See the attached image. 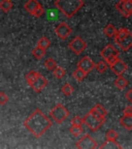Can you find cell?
Listing matches in <instances>:
<instances>
[{
	"mask_svg": "<svg viewBox=\"0 0 132 149\" xmlns=\"http://www.w3.org/2000/svg\"><path fill=\"white\" fill-rule=\"evenodd\" d=\"M75 147L79 149H95L98 148V144L89 134H85L75 143Z\"/></svg>",
	"mask_w": 132,
	"mask_h": 149,
	"instance_id": "52a82bcc",
	"label": "cell"
},
{
	"mask_svg": "<svg viewBox=\"0 0 132 149\" xmlns=\"http://www.w3.org/2000/svg\"><path fill=\"white\" fill-rule=\"evenodd\" d=\"M98 147H99L100 149H122V146L117 142V140L116 141L106 140L105 142H103V144H101Z\"/></svg>",
	"mask_w": 132,
	"mask_h": 149,
	"instance_id": "9a60e30c",
	"label": "cell"
},
{
	"mask_svg": "<svg viewBox=\"0 0 132 149\" xmlns=\"http://www.w3.org/2000/svg\"><path fill=\"white\" fill-rule=\"evenodd\" d=\"M54 5L66 18L71 19L84 6V1L83 0H56Z\"/></svg>",
	"mask_w": 132,
	"mask_h": 149,
	"instance_id": "7a4b0ae2",
	"label": "cell"
},
{
	"mask_svg": "<svg viewBox=\"0 0 132 149\" xmlns=\"http://www.w3.org/2000/svg\"><path fill=\"white\" fill-rule=\"evenodd\" d=\"M8 102V96L5 92H0V106L5 105Z\"/></svg>",
	"mask_w": 132,
	"mask_h": 149,
	"instance_id": "1f68e13d",
	"label": "cell"
},
{
	"mask_svg": "<svg viewBox=\"0 0 132 149\" xmlns=\"http://www.w3.org/2000/svg\"><path fill=\"white\" fill-rule=\"evenodd\" d=\"M94 111L97 113V114H99L100 116H102V117H105L106 118V116H107V111L105 110V108L103 107L102 105H100V104H96L94 107L92 108Z\"/></svg>",
	"mask_w": 132,
	"mask_h": 149,
	"instance_id": "83f0119b",
	"label": "cell"
},
{
	"mask_svg": "<svg viewBox=\"0 0 132 149\" xmlns=\"http://www.w3.org/2000/svg\"><path fill=\"white\" fill-rule=\"evenodd\" d=\"M68 47H69L70 51H71L72 53H74L75 55H79V54H82L86 50L87 42H85L81 36L77 35V36H74L73 38L70 40Z\"/></svg>",
	"mask_w": 132,
	"mask_h": 149,
	"instance_id": "ba28073f",
	"label": "cell"
},
{
	"mask_svg": "<svg viewBox=\"0 0 132 149\" xmlns=\"http://www.w3.org/2000/svg\"><path fill=\"white\" fill-rule=\"evenodd\" d=\"M109 66L111 68V70H113V72H114L116 76H122V74L128 70L127 63L124 62V61L122 60V59L119 58V57L114 61V62L111 63Z\"/></svg>",
	"mask_w": 132,
	"mask_h": 149,
	"instance_id": "8fae6325",
	"label": "cell"
},
{
	"mask_svg": "<svg viewBox=\"0 0 132 149\" xmlns=\"http://www.w3.org/2000/svg\"><path fill=\"white\" fill-rule=\"evenodd\" d=\"M52 124L51 119L39 109H35L24 121L25 127L36 138L41 137Z\"/></svg>",
	"mask_w": 132,
	"mask_h": 149,
	"instance_id": "6da1fadb",
	"label": "cell"
},
{
	"mask_svg": "<svg viewBox=\"0 0 132 149\" xmlns=\"http://www.w3.org/2000/svg\"><path fill=\"white\" fill-rule=\"evenodd\" d=\"M46 85H48V80H46L41 74H38V76H37L36 79L34 80V82L31 84L30 87L35 92H40L42 89L46 88Z\"/></svg>",
	"mask_w": 132,
	"mask_h": 149,
	"instance_id": "4fadbf2b",
	"label": "cell"
},
{
	"mask_svg": "<svg viewBox=\"0 0 132 149\" xmlns=\"http://www.w3.org/2000/svg\"><path fill=\"white\" fill-rule=\"evenodd\" d=\"M115 42L120 47V49L122 50V51L126 52V51H128L132 46V34H129L126 37H124V38H121V40H115Z\"/></svg>",
	"mask_w": 132,
	"mask_h": 149,
	"instance_id": "5bb4252c",
	"label": "cell"
},
{
	"mask_svg": "<svg viewBox=\"0 0 132 149\" xmlns=\"http://www.w3.org/2000/svg\"><path fill=\"white\" fill-rule=\"evenodd\" d=\"M68 116H69V111L62 104L55 105V107L50 111V117L57 123H62Z\"/></svg>",
	"mask_w": 132,
	"mask_h": 149,
	"instance_id": "277c9868",
	"label": "cell"
},
{
	"mask_svg": "<svg viewBox=\"0 0 132 149\" xmlns=\"http://www.w3.org/2000/svg\"><path fill=\"white\" fill-rule=\"evenodd\" d=\"M61 92L64 94L65 96H70L73 92V87L71 86L70 83H65L62 87H61Z\"/></svg>",
	"mask_w": 132,
	"mask_h": 149,
	"instance_id": "4316f807",
	"label": "cell"
},
{
	"mask_svg": "<svg viewBox=\"0 0 132 149\" xmlns=\"http://www.w3.org/2000/svg\"><path fill=\"white\" fill-rule=\"evenodd\" d=\"M69 133L71 134L72 137L77 138V137H79V136L83 135V128H82V126L71 125L69 127Z\"/></svg>",
	"mask_w": 132,
	"mask_h": 149,
	"instance_id": "484cf974",
	"label": "cell"
},
{
	"mask_svg": "<svg viewBox=\"0 0 132 149\" xmlns=\"http://www.w3.org/2000/svg\"><path fill=\"white\" fill-rule=\"evenodd\" d=\"M72 77L77 80V81L81 82V81H83V80L87 77V74L84 72V70H82L81 68H77V70H74V72H72Z\"/></svg>",
	"mask_w": 132,
	"mask_h": 149,
	"instance_id": "603a6c76",
	"label": "cell"
},
{
	"mask_svg": "<svg viewBox=\"0 0 132 149\" xmlns=\"http://www.w3.org/2000/svg\"><path fill=\"white\" fill-rule=\"evenodd\" d=\"M71 125H77V126H83L84 125V120L82 117L79 116H73L70 120Z\"/></svg>",
	"mask_w": 132,
	"mask_h": 149,
	"instance_id": "4dcf8cb0",
	"label": "cell"
},
{
	"mask_svg": "<svg viewBox=\"0 0 132 149\" xmlns=\"http://www.w3.org/2000/svg\"><path fill=\"white\" fill-rule=\"evenodd\" d=\"M123 115H132V107L130 105L126 106L123 109Z\"/></svg>",
	"mask_w": 132,
	"mask_h": 149,
	"instance_id": "836d02e7",
	"label": "cell"
},
{
	"mask_svg": "<svg viewBox=\"0 0 132 149\" xmlns=\"http://www.w3.org/2000/svg\"><path fill=\"white\" fill-rule=\"evenodd\" d=\"M118 12L125 18H129L132 15V0H120L116 4Z\"/></svg>",
	"mask_w": 132,
	"mask_h": 149,
	"instance_id": "9c48e42d",
	"label": "cell"
},
{
	"mask_svg": "<svg viewBox=\"0 0 132 149\" xmlns=\"http://www.w3.org/2000/svg\"><path fill=\"white\" fill-rule=\"evenodd\" d=\"M56 18H57V14H56L55 10L49 9V10H48V19H49V20H56Z\"/></svg>",
	"mask_w": 132,
	"mask_h": 149,
	"instance_id": "d6a6232c",
	"label": "cell"
},
{
	"mask_svg": "<svg viewBox=\"0 0 132 149\" xmlns=\"http://www.w3.org/2000/svg\"><path fill=\"white\" fill-rule=\"evenodd\" d=\"M50 46H51V40L46 36H41L37 42V47H40V48H42L44 50L48 49Z\"/></svg>",
	"mask_w": 132,
	"mask_h": 149,
	"instance_id": "d4e9b609",
	"label": "cell"
},
{
	"mask_svg": "<svg viewBox=\"0 0 132 149\" xmlns=\"http://www.w3.org/2000/svg\"><path fill=\"white\" fill-rule=\"evenodd\" d=\"M117 32V29L113 24H107L104 28H103V33L106 37L109 38H114L115 34Z\"/></svg>",
	"mask_w": 132,
	"mask_h": 149,
	"instance_id": "e0dca14e",
	"label": "cell"
},
{
	"mask_svg": "<svg viewBox=\"0 0 132 149\" xmlns=\"http://www.w3.org/2000/svg\"><path fill=\"white\" fill-rule=\"evenodd\" d=\"M31 53H32L33 57L34 58H36L37 60H39V59L44 58V56L46 55V50L42 49V48H40V47H35V48H33L32 51H31Z\"/></svg>",
	"mask_w": 132,
	"mask_h": 149,
	"instance_id": "ac0fdd59",
	"label": "cell"
},
{
	"mask_svg": "<svg viewBox=\"0 0 132 149\" xmlns=\"http://www.w3.org/2000/svg\"><path fill=\"white\" fill-rule=\"evenodd\" d=\"M71 28L65 22H61L55 27V33L60 40H66L71 34Z\"/></svg>",
	"mask_w": 132,
	"mask_h": 149,
	"instance_id": "30bf717a",
	"label": "cell"
},
{
	"mask_svg": "<svg viewBox=\"0 0 132 149\" xmlns=\"http://www.w3.org/2000/svg\"><path fill=\"white\" fill-rule=\"evenodd\" d=\"M107 68H109V64H107L103 59L99 60L97 63H94V68H95L98 72H100V74H101V72H104L105 70H107Z\"/></svg>",
	"mask_w": 132,
	"mask_h": 149,
	"instance_id": "7402d4cb",
	"label": "cell"
},
{
	"mask_svg": "<svg viewBox=\"0 0 132 149\" xmlns=\"http://www.w3.org/2000/svg\"><path fill=\"white\" fill-rule=\"evenodd\" d=\"M12 8V2L10 0H1L0 1V9L4 13H8Z\"/></svg>",
	"mask_w": 132,
	"mask_h": 149,
	"instance_id": "cb8c5ba5",
	"label": "cell"
},
{
	"mask_svg": "<svg viewBox=\"0 0 132 149\" xmlns=\"http://www.w3.org/2000/svg\"><path fill=\"white\" fill-rule=\"evenodd\" d=\"M52 72H53L54 77H55L57 80L63 79V78L65 77V74H66V72H65L64 68H63L62 66H59V65H56V68H54Z\"/></svg>",
	"mask_w": 132,
	"mask_h": 149,
	"instance_id": "ffe728a7",
	"label": "cell"
},
{
	"mask_svg": "<svg viewBox=\"0 0 132 149\" xmlns=\"http://www.w3.org/2000/svg\"><path fill=\"white\" fill-rule=\"evenodd\" d=\"M118 137H119L118 133H117L115 130H113V128L109 130L106 133H105V138H106V140H113V141H116V140L118 139Z\"/></svg>",
	"mask_w": 132,
	"mask_h": 149,
	"instance_id": "f546056e",
	"label": "cell"
},
{
	"mask_svg": "<svg viewBox=\"0 0 132 149\" xmlns=\"http://www.w3.org/2000/svg\"><path fill=\"white\" fill-rule=\"evenodd\" d=\"M77 68H81L82 70H84L88 74L94 68V62L89 56H84L83 58L79 59V61L77 62Z\"/></svg>",
	"mask_w": 132,
	"mask_h": 149,
	"instance_id": "7c38bea8",
	"label": "cell"
},
{
	"mask_svg": "<svg viewBox=\"0 0 132 149\" xmlns=\"http://www.w3.org/2000/svg\"><path fill=\"white\" fill-rule=\"evenodd\" d=\"M39 72H35V70H30V72H28L27 74H25V80L27 82V84L29 86H31V84L34 82V80L36 79V77L38 76Z\"/></svg>",
	"mask_w": 132,
	"mask_h": 149,
	"instance_id": "44dd1931",
	"label": "cell"
},
{
	"mask_svg": "<svg viewBox=\"0 0 132 149\" xmlns=\"http://www.w3.org/2000/svg\"><path fill=\"white\" fill-rule=\"evenodd\" d=\"M120 124L130 132L132 130V115H123L120 118Z\"/></svg>",
	"mask_w": 132,
	"mask_h": 149,
	"instance_id": "2e32d148",
	"label": "cell"
},
{
	"mask_svg": "<svg viewBox=\"0 0 132 149\" xmlns=\"http://www.w3.org/2000/svg\"><path fill=\"white\" fill-rule=\"evenodd\" d=\"M119 54H120L119 50L117 49L114 45H111V44L106 45V46L101 50V52H100V56H101L102 59H103L109 65L111 64V63H113L118 58Z\"/></svg>",
	"mask_w": 132,
	"mask_h": 149,
	"instance_id": "5b68a950",
	"label": "cell"
},
{
	"mask_svg": "<svg viewBox=\"0 0 132 149\" xmlns=\"http://www.w3.org/2000/svg\"><path fill=\"white\" fill-rule=\"evenodd\" d=\"M84 120V124L87 125V127L89 128L92 132H96L98 130L103 123L105 122L106 118L105 117L100 116L99 114H97L93 109H91L90 111L87 113V115L83 118Z\"/></svg>",
	"mask_w": 132,
	"mask_h": 149,
	"instance_id": "3957f363",
	"label": "cell"
},
{
	"mask_svg": "<svg viewBox=\"0 0 132 149\" xmlns=\"http://www.w3.org/2000/svg\"><path fill=\"white\" fill-rule=\"evenodd\" d=\"M114 85L118 89L122 90V89H124L125 87H127L128 81L124 77H122V76H118V78H117V79L114 81Z\"/></svg>",
	"mask_w": 132,
	"mask_h": 149,
	"instance_id": "d6986e66",
	"label": "cell"
},
{
	"mask_svg": "<svg viewBox=\"0 0 132 149\" xmlns=\"http://www.w3.org/2000/svg\"><path fill=\"white\" fill-rule=\"evenodd\" d=\"M44 68H46V70H50V72H52V70L56 68L57 62L55 61V59H53V58H51V57H50V58H48L46 61H44Z\"/></svg>",
	"mask_w": 132,
	"mask_h": 149,
	"instance_id": "f1b7e54d",
	"label": "cell"
},
{
	"mask_svg": "<svg viewBox=\"0 0 132 149\" xmlns=\"http://www.w3.org/2000/svg\"><path fill=\"white\" fill-rule=\"evenodd\" d=\"M24 8L36 18H40L44 13V8L37 0H28L24 5Z\"/></svg>",
	"mask_w": 132,
	"mask_h": 149,
	"instance_id": "8992f818",
	"label": "cell"
},
{
	"mask_svg": "<svg viewBox=\"0 0 132 149\" xmlns=\"http://www.w3.org/2000/svg\"><path fill=\"white\" fill-rule=\"evenodd\" d=\"M131 94H132V89L130 88L129 90L126 92V94H125V96H126V98L128 100V102H132V97H131Z\"/></svg>",
	"mask_w": 132,
	"mask_h": 149,
	"instance_id": "e575fe53",
	"label": "cell"
}]
</instances>
